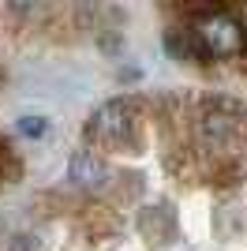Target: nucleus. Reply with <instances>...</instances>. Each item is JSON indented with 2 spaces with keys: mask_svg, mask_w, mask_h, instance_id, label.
<instances>
[{
  "mask_svg": "<svg viewBox=\"0 0 247 251\" xmlns=\"http://www.w3.org/2000/svg\"><path fill=\"white\" fill-rule=\"evenodd\" d=\"M143 131H146V109L131 94L105 101L86 124V139L94 150L105 147V150H124V154H135L143 147Z\"/></svg>",
  "mask_w": 247,
  "mask_h": 251,
  "instance_id": "obj_1",
  "label": "nucleus"
},
{
  "mask_svg": "<svg viewBox=\"0 0 247 251\" xmlns=\"http://www.w3.org/2000/svg\"><path fill=\"white\" fill-rule=\"evenodd\" d=\"M202 56H240L247 49V30H244V19L228 8H210L202 11L191 26Z\"/></svg>",
  "mask_w": 247,
  "mask_h": 251,
  "instance_id": "obj_2",
  "label": "nucleus"
},
{
  "mask_svg": "<svg viewBox=\"0 0 247 251\" xmlns=\"http://www.w3.org/2000/svg\"><path fill=\"white\" fill-rule=\"evenodd\" d=\"M195 131H198V147H202V154L221 157V154H232V150L240 147L247 124H244V113H240L236 105L214 101L202 116H198Z\"/></svg>",
  "mask_w": 247,
  "mask_h": 251,
  "instance_id": "obj_3",
  "label": "nucleus"
},
{
  "mask_svg": "<svg viewBox=\"0 0 247 251\" xmlns=\"http://www.w3.org/2000/svg\"><path fill=\"white\" fill-rule=\"evenodd\" d=\"M38 30H45L52 42H72L79 38L86 26H90V8H82V4H38Z\"/></svg>",
  "mask_w": 247,
  "mask_h": 251,
  "instance_id": "obj_4",
  "label": "nucleus"
},
{
  "mask_svg": "<svg viewBox=\"0 0 247 251\" xmlns=\"http://www.w3.org/2000/svg\"><path fill=\"white\" fill-rule=\"evenodd\" d=\"M72 180L79 184V188H90V191H98V188H105L109 184V165H105V157H101V150H94V147H82V150H75L72 154Z\"/></svg>",
  "mask_w": 247,
  "mask_h": 251,
  "instance_id": "obj_5",
  "label": "nucleus"
},
{
  "mask_svg": "<svg viewBox=\"0 0 247 251\" xmlns=\"http://www.w3.org/2000/svg\"><path fill=\"white\" fill-rule=\"evenodd\" d=\"M79 229L90 236V240H105V236H113L116 229V214L109 206H82L79 210Z\"/></svg>",
  "mask_w": 247,
  "mask_h": 251,
  "instance_id": "obj_6",
  "label": "nucleus"
},
{
  "mask_svg": "<svg viewBox=\"0 0 247 251\" xmlns=\"http://www.w3.org/2000/svg\"><path fill=\"white\" fill-rule=\"evenodd\" d=\"M139 229H143L146 240H154V244L173 240V214H169V206H146L143 218H139Z\"/></svg>",
  "mask_w": 247,
  "mask_h": 251,
  "instance_id": "obj_7",
  "label": "nucleus"
},
{
  "mask_svg": "<svg viewBox=\"0 0 247 251\" xmlns=\"http://www.w3.org/2000/svg\"><path fill=\"white\" fill-rule=\"evenodd\" d=\"M19 131H23V135H30V139H38V135H45V120H41V116H23Z\"/></svg>",
  "mask_w": 247,
  "mask_h": 251,
  "instance_id": "obj_8",
  "label": "nucleus"
},
{
  "mask_svg": "<svg viewBox=\"0 0 247 251\" xmlns=\"http://www.w3.org/2000/svg\"><path fill=\"white\" fill-rule=\"evenodd\" d=\"M240 64H244V72H247V49H244V52H240Z\"/></svg>",
  "mask_w": 247,
  "mask_h": 251,
  "instance_id": "obj_9",
  "label": "nucleus"
},
{
  "mask_svg": "<svg viewBox=\"0 0 247 251\" xmlns=\"http://www.w3.org/2000/svg\"><path fill=\"white\" fill-rule=\"evenodd\" d=\"M240 19H244V30H247V8H244V15H240Z\"/></svg>",
  "mask_w": 247,
  "mask_h": 251,
  "instance_id": "obj_10",
  "label": "nucleus"
},
{
  "mask_svg": "<svg viewBox=\"0 0 247 251\" xmlns=\"http://www.w3.org/2000/svg\"><path fill=\"white\" fill-rule=\"evenodd\" d=\"M0 83H4V72H0Z\"/></svg>",
  "mask_w": 247,
  "mask_h": 251,
  "instance_id": "obj_11",
  "label": "nucleus"
}]
</instances>
